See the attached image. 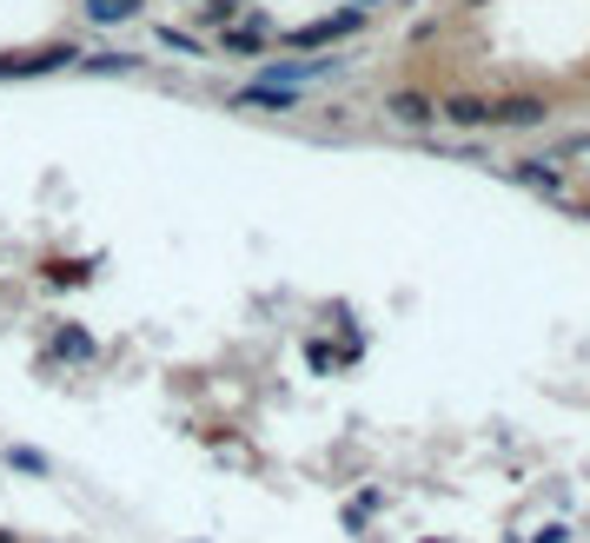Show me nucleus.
<instances>
[{"label":"nucleus","instance_id":"obj_1","mask_svg":"<svg viewBox=\"0 0 590 543\" xmlns=\"http://www.w3.org/2000/svg\"><path fill=\"white\" fill-rule=\"evenodd\" d=\"M379 93L452 133L590 113V0H432L385 53Z\"/></svg>","mask_w":590,"mask_h":543}]
</instances>
